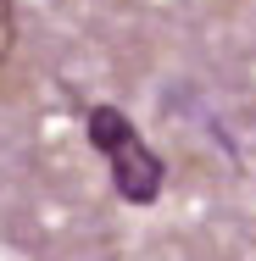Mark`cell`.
Instances as JSON below:
<instances>
[{"instance_id": "obj_1", "label": "cell", "mask_w": 256, "mask_h": 261, "mask_svg": "<svg viewBox=\"0 0 256 261\" xmlns=\"http://www.w3.org/2000/svg\"><path fill=\"white\" fill-rule=\"evenodd\" d=\"M84 134L95 145V156L106 161V178H111V195L123 206H156L161 200V184H167V161L145 145V134L123 117V106L95 100L84 111Z\"/></svg>"}, {"instance_id": "obj_2", "label": "cell", "mask_w": 256, "mask_h": 261, "mask_svg": "<svg viewBox=\"0 0 256 261\" xmlns=\"http://www.w3.org/2000/svg\"><path fill=\"white\" fill-rule=\"evenodd\" d=\"M11 50H17V6H11V0H0V72H6Z\"/></svg>"}]
</instances>
